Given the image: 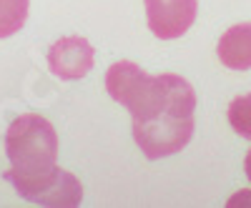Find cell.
I'll use <instances>...</instances> for the list:
<instances>
[{"label": "cell", "instance_id": "6da1fadb", "mask_svg": "<svg viewBox=\"0 0 251 208\" xmlns=\"http://www.w3.org/2000/svg\"><path fill=\"white\" fill-rule=\"evenodd\" d=\"M133 138L146 158H169L181 153L194 136L196 93L191 83L174 73L153 75L151 91L133 111Z\"/></svg>", "mask_w": 251, "mask_h": 208}, {"label": "cell", "instance_id": "7a4b0ae2", "mask_svg": "<svg viewBox=\"0 0 251 208\" xmlns=\"http://www.w3.org/2000/svg\"><path fill=\"white\" fill-rule=\"evenodd\" d=\"M5 156L15 176H38L55 168L58 133L53 123L38 113L18 116L5 133Z\"/></svg>", "mask_w": 251, "mask_h": 208}, {"label": "cell", "instance_id": "3957f363", "mask_svg": "<svg viewBox=\"0 0 251 208\" xmlns=\"http://www.w3.org/2000/svg\"><path fill=\"white\" fill-rule=\"evenodd\" d=\"M8 181L15 185V191L25 201L40 203V206H78L83 198L80 181L73 173L58 168V165L38 176L8 173Z\"/></svg>", "mask_w": 251, "mask_h": 208}, {"label": "cell", "instance_id": "277c9868", "mask_svg": "<svg viewBox=\"0 0 251 208\" xmlns=\"http://www.w3.org/2000/svg\"><path fill=\"white\" fill-rule=\"evenodd\" d=\"M143 8L151 33L161 40H176L188 33L199 13L196 0H143Z\"/></svg>", "mask_w": 251, "mask_h": 208}, {"label": "cell", "instance_id": "5b68a950", "mask_svg": "<svg viewBox=\"0 0 251 208\" xmlns=\"http://www.w3.org/2000/svg\"><path fill=\"white\" fill-rule=\"evenodd\" d=\"M96 63V50L86 38L66 35L48 48V66L60 80H80Z\"/></svg>", "mask_w": 251, "mask_h": 208}, {"label": "cell", "instance_id": "8992f818", "mask_svg": "<svg viewBox=\"0 0 251 208\" xmlns=\"http://www.w3.org/2000/svg\"><path fill=\"white\" fill-rule=\"evenodd\" d=\"M151 86H153V75H149L141 66L131 63V60H118L106 73L108 95L128 111H133L143 100V95L151 91Z\"/></svg>", "mask_w": 251, "mask_h": 208}, {"label": "cell", "instance_id": "52a82bcc", "mask_svg": "<svg viewBox=\"0 0 251 208\" xmlns=\"http://www.w3.org/2000/svg\"><path fill=\"white\" fill-rule=\"evenodd\" d=\"M219 60L231 70H249L251 68V23L231 25L216 46Z\"/></svg>", "mask_w": 251, "mask_h": 208}, {"label": "cell", "instance_id": "ba28073f", "mask_svg": "<svg viewBox=\"0 0 251 208\" xmlns=\"http://www.w3.org/2000/svg\"><path fill=\"white\" fill-rule=\"evenodd\" d=\"M30 0H0V38L15 35L28 20Z\"/></svg>", "mask_w": 251, "mask_h": 208}, {"label": "cell", "instance_id": "9c48e42d", "mask_svg": "<svg viewBox=\"0 0 251 208\" xmlns=\"http://www.w3.org/2000/svg\"><path fill=\"white\" fill-rule=\"evenodd\" d=\"M228 126H231L241 138L251 140V93H244L228 103Z\"/></svg>", "mask_w": 251, "mask_h": 208}, {"label": "cell", "instance_id": "30bf717a", "mask_svg": "<svg viewBox=\"0 0 251 208\" xmlns=\"http://www.w3.org/2000/svg\"><path fill=\"white\" fill-rule=\"evenodd\" d=\"M241 203H251V191H239L231 201H228V206H241Z\"/></svg>", "mask_w": 251, "mask_h": 208}, {"label": "cell", "instance_id": "8fae6325", "mask_svg": "<svg viewBox=\"0 0 251 208\" xmlns=\"http://www.w3.org/2000/svg\"><path fill=\"white\" fill-rule=\"evenodd\" d=\"M244 171H246V178H249V183H251V148H249V153H246V158H244Z\"/></svg>", "mask_w": 251, "mask_h": 208}]
</instances>
